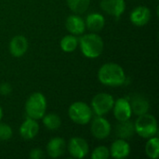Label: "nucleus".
Masks as SVG:
<instances>
[{
  "label": "nucleus",
  "instance_id": "obj_1",
  "mask_svg": "<svg viewBox=\"0 0 159 159\" xmlns=\"http://www.w3.org/2000/svg\"><path fill=\"white\" fill-rule=\"evenodd\" d=\"M99 81L108 87H119L125 84L126 74L124 69L117 63L108 62L103 64L98 71Z\"/></svg>",
  "mask_w": 159,
  "mask_h": 159
},
{
  "label": "nucleus",
  "instance_id": "obj_2",
  "mask_svg": "<svg viewBox=\"0 0 159 159\" xmlns=\"http://www.w3.org/2000/svg\"><path fill=\"white\" fill-rule=\"evenodd\" d=\"M82 54L89 59H96L101 56L103 50L102 38L95 34H84L78 41Z\"/></svg>",
  "mask_w": 159,
  "mask_h": 159
},
{
  "label": "nucleus",
  "instance_id": "obj_3",
  "mask_svg": "<svg viewBox=\"0 0 159 159\" xmlns=\"http://www.w3.org/2000/svg\"><path fill=\"white\" fill-rule=\"evenodd\" d=\"M47 111V100L41 92H34L25 102V112L28 117L34 120L41 119Z\"/></svg>",
  "mask_w": 159,
  "mask_h": 159
},
{
  "label": "nucleus",
  "instance_id": "obj_4",
  "mask_svg": "<svg viewBox=\"0 0 159 159\" xmlns=\"http://www.w3.org/2000/svg\"><path fill=\"white\" fill-rule=\"evenodd\" d=\"M135 132L143 139H150L158 132L157 119L148 113L139 116L134 123Z\"/></svg>",
  "mask_w": 159,
  "mask_h": 159
},
{
  "label": "nucleus",
  "instance_id": "obj_5",
  "mask_svg": "<svg viewBox=\"0 0 159 159\" xmlns=\"http://www.w3.org/2000/svg\"><path fill=\"white\" fill-rule=\"evenodd\" d=\"M68 115L71 120L78 125L89 124L93 116V112L90 106L83 102H75L69 107Z\"/></svg>",
  "mask_w": 159,
  "mask_h": 159
},
{
  "label": "nucleus",
  "instance_id": "obj_6",
  "mask_svg": "<svg viewBox=\"0 0 159 159\" xmlns=\"http://www.w3.org/2000/svg\"><path fill=\"white\" fill-rule=\"evenodd\" d=\"M115 100L114 97L108 93H99L94 96L91 101V109L92 112L98 116H103L109 113L114 106Z\"/></svg>",
  "mask_w": 159,
  "mask_h": 159
},
{
  "label": "nucleus",
  "instance_id": "obj_7",
  "mask_svg": "<svg viewBox=\"0 0 159 159\" xmlns=\"http://www.w3.org/2000/svg\"><path fill=\"white\" fill-rule=\"evenodd\" d=\"M66 147L70 155L74 158L77 159L85 157L89 150L87 141L81 137H73L72 139H70Z\"/></svg>",
  "mask_w": 159,
  "mask_h": 159
},
{
  "label": "nucleus",
  "instance_id": "obj_8",
  "mask_svg": "<svg viewBox=\"0 0 159 159\" xmlns=\"http://www.w3.org/2000/svg\"><path fill=\"white\" fill-rule=\"evenodd\" d=\"M111 124L102 116L95 117L91 123V133L98 140L106 139L111 133Z\"/></svg>",
  "mask_w": 159,
  "mask_h": 159
},
{
  "label": "nucleus",
  "instance_id": "obj_9",
  "mask_svg": "<svg viewBox=\"0 0 159 159\" xmlns=\"http://www.w3.org/2000/svg\"><path fill=\"white\" fill-rule=\"evenodd\" d=\"M113 109H114V116L116 119L119 122L129 120V118L132 116L129 101L127 100L126 98L117 99L114 103Z\"/></svg>",
  "mask_w": 159,
  "mask_h": 159
},
{
  "label": "nucleus",
  "instance_id": "obj_10",
  "mask_svg": "<svg viewBox=\"0 0 159 159\" xmlns=\"http://www.w3.org/2000/svg\"><path fill=\"white\" fill-rule=\"evenodd\" d=\"M100 6L104 12L117 19L126 9L125 0H102Z\"/></svg>",
  "mask_w": 159,
  "mask_h": 159
},
{
  "label": "nucleus",
  "instance_id": "obj_11",
  "mask_svg": "<svg viewBox=\"0 0 159 159\" xmlns=\"http://www.w3.org/2000/svg\"><path fill=\"white\" fill-rule=\"evenodd\" d=\"M129 19L134 25L138 27H143L149 22L151 19V10L147 7H137L131 11Z\"/></svg>",
  "mask_w": 159,
  "mask_h": 159
},
{
  "label": "nucleus",
  "instance_id": "obj_12",
  "mask_svg": "<svg viewBox=\"0 0 159 159\" xmlns=\"http://www.w3.org/2000/svg\"><path fill=\"white\" fill-rule=\"evenodd\" d=\"M28 49L27 38L23 35L14 36L9 43V52L13 57L20 58L23 56Z\"/></svg>",
  "mask_w": 159,
  "mask_h": 159
},
{
  "label": "nucleus",
  "instance_id": "obj_13",
  "mask_svg": "<svg viewBox=\"0 0 159 159\" xmlns=\"http://www.w3.org/2000/svg\"><path fill=\"white\" fill-rule=\"evenodd\" d=\"M65 26L67 31L74 35H81L85 33L86 30L85 20L77 14L70 15L66 19Z\"/></svg>",
  "mask_w": 159,
  "mask_h": 159
},
{
  "label": "nucleus",
  "instance_id": "obj_14",
  "mask_svg": "<svg viewBox=\"0 0 159 159\" xmlns=\"http://www.w3.org/2000/svg\"><path fill=\"white\" fill-rule=\"evenodd\" d=\"M109 151H110V156L116 159H123L129 156L130 146L126 140L118 139L112 143Z\"/></svg>",
  "mask_w": 159,
  "mask_h": 159
},
{
  "label": "nucleus",
  "instance_id": "obj_15",
  "mask_svg": "<svg viewBox=\"0 0 159 159\" xmlns=\"http://www.w3.org/2000/svg\"><path fill=\"white\" fill-rule=\"evenodd\" d=\"M39 131V125L36 120L28 117L20 127V135L24 140L34 139Z\"/></svg>",
  "mask_w": 159,
  "mask_h": 159
},
{
  "label": "nucleus",
  "instance_id": "obj_16",
  "mask_svg": "<svg viewBox=\"0 0 159 159\" xmlns=\"http://www.w3.org/2000/svg\"><path fill=\"white\" fill-rule=\"evenodd\" d=\"M66 146L67 144L62 138L55 137L48 142L47 145V151L50 157L57 158V157H61L64 154L66 150Z\"/></svg>",
  "mask_w": 159,
  "mask_h": 159
},
{
  "label": "nucleus",
  "instance_id": "obj_17",
  "mask_svg": "<svg viewBox=\"0 0 159 159\" xmlns=\"http://www.w3.org/2000/svg\"><path fill=\"white\" fill-rule=\"evenodd\" d=\"M129 103H130L132 114L138 116L146 114L149 111V107H150L149 102L143 95H134L131 98Z\"/></svg>",
  "mask_w": 159,
  "mask_h": 159
},
{
  "label": "nucleus",
  "instance_id": "obj_18",
  "mask_svg": "<svg viewBox=\"0 0 159 159\" xmlns=\"http://www.w3.org/2000/svg\"><path fill=\"white\" fill-rule=\"evenodd\" d=\"M86 27L91 32H100L105 25V19L100 13H91L86 18Z\"/></svg>",
  "mask_w": 159,
  "mask_h": 159
},
{
  "label": "nucleus",
  "instance_id": "obj_19",
  "mask_svg": "<svg viewBox=\"0 0 159 159\" xmlns=\"http://www.w3.org/2000/svg\"><path fill=\"white\" fill-rule=\"evenodd\" d=\"M135 133L134 123L130 122L129 120L119 122L116 126V135L119 139L128 140L133 137Z\"/></svg>",
  "mask_w": 159,
  "mask_h": 159
},
{
  "label": "nucleus",
  "instance_id": "obj_20",
  "mask_svg": "<svg viewBox=\"0 0 159 159\" xmlns=\"http://www.w3.org/2000/svg\"><path fill=\"white\" fill-rule=\"evenodd\" d=\"M61 50L64 52H73L76 49L78 46V39L76 38V35L74 34H68L62 37L60 43Z\"/></svg>",
  "mask_w": 159,
  "mask_h": 159
},
{
  "label": "nucleus",
  "instance_id": "obj_21",
  "mask_svg": "<svg viewBox=\"0 0 159 159\" xmlns=\"http://www.w3.org/2000/svg\"><path fill=\"white\" fill-rule=\"evenodd\" d=\"M42 118L44 126L49 130H57L61 125V120L60 116L56 114H45V116Z\"/></svg>",
  "mask_w": 159,
  "mask_h": 159
},
{
  "label": "nucleus",
  "instance_id": "obj_22",
  "mask_svg": "<svg viewBox=\"0 0 159 159\" xmlns=\"http://www.w3.org/2000/svg\"><path fill=\"white\" fill-rule=\"evenodd\" d=\"M145 153L149 158L157 159L159 155V139L154 136L148 139V142L145 145Z\"/></svg>",
  "mask_w": 159,
  "mask_h": 159
},
{
  "label": "nucleus",
  "instance_id": "obj_23",
  "mask_svg": "<svg viewBox=\"0 0 159 159\" xmlns=\"http://www.w3.org/2000/svg\"><path fill=\"white\" fill-rule=\"evenodd\" d=\"M90 4V0H67L69 8L75 14H82L87 11Z\"/></svg>",
  "mask_w": 159,
  "mask_h": 159
},
{
  "label": "nucleus",
  "instance_id": "obj_24",
  "mask_svg": "<svg viewBox=\"0 0 159 159\" xmlns=\"http://www.w3.org/2000/svg\"><path fill=\"white\" fill-rule=\"evenodd\" d=\"M110 157V151L106 146H98L91 155L92 159H107Z\"/></svg>",
  "mask_w": 159,
  "mask_h": 159
},
{
  "label": "nucleus",
  "instance_id": "obj_25",
  "mask_svg": "<svg viewBox=\"0 0 159 159\" xmlns=\"http://www.w3.org/2000/svg\"><path fill=\"white\" fill-rule=\"evenodd\" d=\"M12 129L7 124H0V141H7L12 137Z\"/></svg>",
  "mask_w": 159,
  "mask_h": 159
},
{
  "label": "nucleus",
  "instance_id": "obj_26",
  "mask_svg": "<svg viewBox=\"0 0 159 159\" xmlns=\"http://www.w3.org/2000/svg\"><path fill=\"white\" fill-rule=\"evenodd\" d=\"M29 157H30V158L32 159H40L44 157V154H43L42 150L38 149V148H35V149L31 150Z\"/></svg>",
  "mask_w": 159,
  "mask_h": 159
},
{
  "label": "nucleus",
  "instance_id": "obj_27",
  "mask_svg": "<svg viewBox=\"0 0 159 159\" xmlns=\"http://www.w3.org/2000/svg\"><path fill=\"white\" fill-rule=\"evenodd\" d=\"M0 92L4 95H7L11 92V87L9 86V84L4 83L1 85L0 87Z\"/></svg>",
  "mask_w": 159,
  "mask_h": 159
},
{
  "label": "nucleus",
  "instance_id": "obj_28",
  "mask_svg": "<svg viewBox=\"0 0 159 159\" xmlns=\"http://www.w3.org/2000/svg\"><path fill=\"white\" fill-rule=\"evenodd\" d=\"M2 117H3V110H2V108L0 107V121H1V119H2Z\"/></svg>",
  "mask_w": 159,
  "mask_h": 159
}]
</instances>
